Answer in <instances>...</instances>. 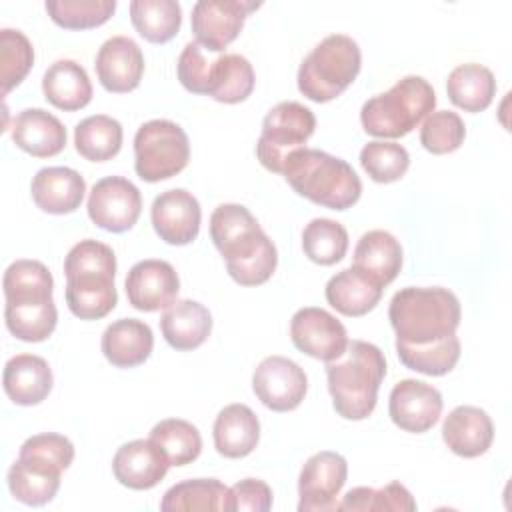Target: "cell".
<instances>
[{
	"instance_id": "cell-33",
	"label": "cell",
	"mask_w": 512,
	"mask_h": 512,
	"mask_svg": "<svg viewBox=\"0 0 512 512\" xmlns=\"http://www.w3.org/2000/svg\"><path fill=\"white\" fill-rule=\"evenodd\" d=\"M160 510L192 512V510H226L232 512L230 488L216 478H192L174 484L162 496Z\"/></svg>"
},
{
	"instance_id": "cell-16",
	"label": "cell",
	"mask_w": 512,
	"mask_h": 512,
	"mask_svg": "<svg viewBox=\"0 0 512 512\" xmlns=\"http://www.w3.org/2000/svg\"><path fill=\"white\" fill-rule=\"evenodd\" d=\"M124 286L132 308L140 312H158L176 302L180 278L170 262L148 258L136 262L128 270Z\"/></svg>"
},
{
	"instance_id": "cell-15",
	"label": "cell",
	"mask_w": 512,
	"mask_h": 512,
	"mask_svg": "<svg viewBox=\"0 0 512 512\" xmlns=\"http://www.w3.org/2000/svg\"><path fill=\"white\" fill-rule=\"evenodd\" d=\"M260 8V2L246 0H200L192 6V32L196 42L210 52L224 50L234 42L246 16Z\"/></svg>"
},
{
	"instance_id": "cell-23",
	"label": "cell",
	"mask_w": 512,
	"mask_h": 512,
	"mask_svg": "<svg viewBox=\"0 0 512 512\" xmlns=\"http://www.w3.org/2000/svg\"><path fill=\"white\" fill-rule=\"evenodd\" d=\"M52 370L48 362L36 354L12 356L2 372L6 396L18 406L40 404L52 390Z\"/></svg>"
},
{
	"instance_id": "cell-19",
	"label": "cell",
	"mask_w": 512,
	"mask_h": 512,
	"mask_svg": "<svg viewBox=\"0 0 512 512\" xmlns=\"http://www.w3.org/2000/svg\"><path fill=\"white\" fill-rule=\"evenodd\" d=\"M94 68L108 92L124 94L138 88L144 74V54L132 38L112 36L100 46Z\"/></svg>"
},
{
	"instance_id": "cell-17",
	"label": "cell",
	"mask_w": 512,
	"mask_h": 512,
	"mask_svg": "<svg viewBox=\"0 0 512 512\" xmlns=\"http://www.w3.org/2000/svg\"><path fill=\"white\" fill-rule=\"evenodd\" d=\"M442 394L432 384L406 378L394 384L388 400L392 422L406 432L422 434L430 430L442 414Z\"/></svg>"
},
{
	"instance_id": "cell-41",
	"label": "cell",
	"mask_w": 512,
	"mask_h": 512,
	"mask_svg": "<svg viewBox=\"0 0 512 512\" xmlns=\"http://www.w3.org/2000/svg\"><path fill=\"white\" fill-rule=\"evenodd\" d=\"M54 24L66 30H88L102 26L116 10V0H46Z\"/></svg>"
},
{
	"instance_id": "cell-28",
	"label": "cell",
	"mask_w": 512,
	"mask_h": 512,
	"mask_svg": "<svg viewBox=\"0 0 512 512\" xmlns=\"http://www.w3.org/2000/svg\"><path fill=\"white\" fill-rule=\"evenodd\" d=\"M160 330L164 340L174 350H194L202 346L210 336L212 316L208 308L196 300H178L164 310L160 318Z\"/></svg>"
},
{
	"instance_id": "cell-47",
	"label": "cell",
	"mask_w": 512,
	"mask_h": 512,
	"mask_svg": "<svg viewBox=\"0 0 512 512\" xmlns=\"http://www.w3.org/2000/svg\"><path fill=\"white\" fill-rule=\"evenodd\" d=\"M232 512L250 510V512H268L272 508V490L264 480L244 478L230 488Z\"/></svg>"
},
{
	"instance_id": "cell-25",
	"label": "cell",
	"mask_w": 512,
	"mask_h": 512,
	"mask_svg": "<svg viewBox=\"0 0 512 512\" xmlns=\"http://www.w3.org/2000/svg\"><path fill=\"white\" fill-rule=\"evenodd\" d=\"M102 354L116 368H134L148 360L154 348V336L146 322L138 318H120L102 334Z\"/></svg>"
},
{
	"instance_id": "cell-24",
	"label": "cell",
	"mask_w": 512,
	"mask_h": 512,
	"mask_svg": "<svg viewBox=\"0 0 512 512\" xmlns=\"http://www.w3.org/2000/svg\"><path fill=\"white\" fill-rule=\"evenodd\" d=\"M12 142L36 158H50L64 150L66 128L54 114L26 108L12 122Z\"/></svg>"
},
{
	"instance_id": "cell-9",
	"label": "cell",
	"mask_w": 512,
	"mask_h": 512,
	"mask_svg": "<svg viewBox=\"0 0 512 512\" xmlns=\"http://www.w3.org/2000/svg\"><path fill=\"white\" fill-rule=\"evenodd\" d=\"M190 160L186 132L172 120L144 122L134 136V170L144 182H160L180 174Z\"/></svg>"
},
{
	"instance_id": "cell-30",
	"label": "cell",
	"mask_w": 512,
	"mask_h": 512,
	"mask_svg": "<svg viewBox=\"0 0 512 512\" xmlns=\"http://www.w3.org/2000/svg\"><path fill=\"white\" fill-rule=\"evenodd\" d=\"M352 266L374 278L380 286H388L402 268V246L390 232L370 230L356 242Z\"/></svg>"
},
{
	"instance_id": "cell-2",
	"label": "cell",
	"mask_w": 512,
	"mask_h": 512,
	"mask_svg": "<svg viewBox=\"0 0 512 512\" xmlns=\"http://www.w3.org/2000/svg\"><path fill=\"white\" fill-rule=\"evenodd\" d=\"M2 288L4 320L10 334L22 342L46 340L58 322L50 270L38 260H16L6 268Z\"/></svg>"
},
{
	"instance_id": "cell-32",
	"label": "cell",
	"mask_w": 512,
	"mask_h": 512,
	"mask_svg": "<svg viewBox=\"0 0 512 512\" xmlns=\"http://www.w3.org/2000/svg\"><path fill=\"white\" fill-rule=\"evenodd\" d=\"M446 92L454 106L476 114L492 104L496 96V78L482 64H460L448 74Z\"/></svg>"
},
{
	"instance_id": "cell-26",
	"label": "cell",
	"mask_w": 512,
	"mask_h": 512,
	"mask_svg": "<svg viewBox=\"0 0 512 512\" xmlns=\"http://www.w3.org/2000/svg\"><path fill=\"white\" fill-rule=\"evenodd\" d=\"M214 448L224 458H244L248 456L260 440L258 416L246 404L224 406L212 428Z\"/></svg>"
},
{
	"instance_id": "cell-18",
	"label": "cell",
	"mask_w": 512,
	"mask_h": 512,
	"mask_svg": "<svg viewBox=\"0 0 512 512\" xmlns=\"http://www.w3.org/2000/svg\"><path fill=\"white\" fill-rule=\"evenodd\" d=\"M154 232L172 246H186L200 232L202 210L196 196L184 188H172L158 194L150 208Z\"/></svg>"
},
{
	"instance_id": "cell-44",
	"label": "cell",
	"mask_w": 512,
	"mask_h": 512,
	"mask_svg": "<svg viewBox=\"0 0 512 512\" xmlns=\"http://www.w3.org/2000/svg\"><path fill=\"white\" fill-rule=\"evenodd\" d=\"M18 458L48 472L62 474L74 460V444L62 434L44 432L24 440Z\"/></svg>"
},
{
	"instance_id": "cell-38",
	"label": "cell",
	"mask_w": 512,
	"mask_h": 512,
	"mask_svg": "<svg viewBox=\"0 0 512 512\" xmlns=\"http://www.w3.org/2000/svg\"><path fill=\"white\" fill-rule=\"evenodd\" d=\"M302 250L308 260L320 266H332L346 256L348 232L330 218H314L302 232Z\"/></svg>"
},
{
	"instance_id": "cell-31",
	"label": "cell",
	"mask_w": 512,
	"mask_h": 512,
	"mask_svg": "<svg viewBox=\"0 0 512 512\" xmlns=\"http://www.w3.org/2000/svg\"><path fill=\"white\" fill-rule=\"evenodd\" d=\"M254 68L240 54H222L210 62L206 96L216 102L238 104L246 100L254 90Z\"/></svg>"
},
{
	"instance_id": "cell-6",
	"label": "cell",
	"mask_w": 512,
	"mask_h": 512,
	"mask_svg": "<svg viewBox=\"0 0 512 512\" xmlns=\"http://www.w3.org/2000/svg\"><path fill=\"white\" fill-rule=\"evenodd\" d=\"M282 176L296 194L330 210L352 208L362 194V182L354 168L318 148L304 146L292 152L284 162Z\"/></svg>"
},
{
	"instance_id": "cell-35",
	"label": "cell",
	"mask_w": 512,
	"mask_h": 512,
	"mask_svg": "<svg viewBox=\"0 0 512 512\" xmlns=\"http://www.w3.org/2000/svg\"><path fill=\"white\" fill-rule=\"evenodd\" d=\"M130 20L144 40L164 44L178 34L182 8L176 0H132Z\"/></svg>"
},
{
	"instance_id": "cell-37",
	"label": "cell",
	"mask_w": 512,
	"mask_h": 512,
	"mask_svg": "<svg viewBox=\"0 0 512 512\" xmlns=\"http://www.w3.org/2000/svg\"><path fill=\"white\" fill-rule=\"evenodd\" d=\"M60 476L58 472H48L44 468H38L34 464H28L24 460H16L8 468V490L10 494L28 506H44L48 504L58 488H60Z\"/></svg>"
},
{
	"instance_id": "cell-20",
	"label": "cell",
	"mask_w": 512,
	"mask_h": 512,
	"mask_svg": "<svg viewBox=\"0 0 512 512\" xmlns=\"http://www.w3.org/2000/svg\"><path fill=\"white\" fill-rule=\"evenodd\" d=\"M168 468L166 454L150 438L122 444L112 458L114 478L132 490L154 488L166 476Z\"/></svg>"
},
{
	"instance_id": "cell-22",
	"label": "cell",
	"mask_w": 512,
	"mask_h": 512,
	"mask_svg": "<svg viewBox=\"0 0 512 512\" xmlns=\"http://www.w3.org/2000/svg\"><path fill=\"white\" fill-rule=\"evenodd\" d=\"M442 438L446 446L462 456H482L494 440V424L486 410L478 406H456L442 424Z\"/></svg>"
},
{
	"instance_id": "cell-36",
	"label": "cell",
	"mask_w": 512,
	"mask_h": 512,
	"mask_svg": "<svg viewBox=\"0 0 512 512\" xmlns=\"http://www.w3.org/2000/svg\"><path fill=\"white\" fill-rule=\"evenodd\" d=\"M150 440L162 448L170 466H186L202 452V436L198 428L182 418H166L154 424Z\"/></svg>"
},
{
	"instance_id": "cell-29",
	"label": "cell",
	"mask_w": 512,
	"mask_h": 512,
	"mask_svg": "<svg viewBox=\"0 0 512 512\" xmlns=\"http://www.w3.org/2000/svg\"><path fill=\"white\" fill-rule=\"evenodd\" d=\"M44 98L66 112L80 110L92 100V82L88 72L74 60H56L42 78Z\"/></svg>"
},
{
	"instance_id": "cell-7",
	"label": "cell",
	"mask_w": 512,
	"mask_h": 512,
	"mask_svg": "<svg viewBox=\"0 0 512 512\" xmlns=\"http://www.w3.org/2000/svg\"><path fill=\"white\" fill-rule=\"evenodd\" d=\"M436 106V92L422 76H404L390 90L368 98L360 110L366 134L402 138L412 132Z\"/></svg>"
},
{
	"instance_id": "cell-27",
	"label": "cell",
	"mask_w": 512,
	"mask_h": 512,
	"mask_svg": "<svg viewBox=\"0 0 512 512\" xmlns=\"http://www.w3.org/2000/svg\"><path fill=\"white\" fill-rule=\"evenodd\" d=\"M384 286L358 270L356 266L344 268L334 274L324 288L326 302L344 316H364L382 298Z\"/></svg>"
},
{
	"instance_id": "cell-12",
	"label": "cell",
	"mask_w": 512,
	"mask_h": 512,
	"mask_svg": "<svg viewBox=\"0 0 512 512\" xmlns=\"http://www.w3.org/2000/svg\"><path fill=\"white\" fill-rule=\"evenodd\" d=\"M86 208L90 220L98 228L120 234L138 222L142 196L128 178L106 176L92 186Z\"/></svg>"
},
{
	"instance_id": "cell-34",
	"label": "cell",
	"mask_w": 512,
	"mask_h": 512,
	"mask_svg": "<svg viewBox=\"0 0 512 512\" xmlns=\"http://www.w3.org/2000/svg\"><path fill=\"white\" fill-rule=\"evenodd\" d=\"M74 146L90 162L112 160L122 148V126L106 114L88 116L74 128Z\"/></svg>"
},
{
	"instance_id": "cell-46",
	"label": "cell",
	"mask_w": 512,
	"mask_h": 512,
	"mask_svg": "<svg viewBox=\"0 0 512 512\" xmlns=\"http://www.w3.org/2000/svg\"><path fill=\"white\" fill-rule=\"evenodd\" d=\"M210 62L204 58L198 42H188L178 56L176 72L180 84L192 94H206Z\"/></svg>"
},
{
	"instance_id": "cell-42",
	"label": "cell",
	"mask_w": 512,
	"mask_h": 512,
	"mask_svg": "<svg viewBox=\"0 0 512 512\" xmlns=\"http://www.w3.org/2000/svg\"><path fill=\"white\" fill-rule=\"evenodd\" d=\"M34 64V48L28 36L20 30H0V84L6 96L16 88Z\"/></svg>"
},
{
	"instance_id": "cell-3",
	"label": "cell",
	"mask_w": 512,
	"mask_h": 512,
	"mask_svg": "<svg viewBox=\"0 0 512 512\" xmlns=\"http://www.w3.org/2000/svg\"><path fill=\"white\" fill-rule=\"evenodd\" d=\"M388 318L398 344L428 346L456 334L462 310L448 288L406 286L392 296Z\"/></svg>"
},
{
	"instance_id": "cell-5",
	"label": "cell",
	"mask_w": 512,
	"mask_h": 512,
	"mask_svg": "<svg viewBox=\"0 0 512 512\" xmlns=\"http://www.w3.org/2000/svg\"><path fill=\"white\" fill-rule=\"evenodd\" d=\"M384 376L386 358L378 346L364 340L348 342L340 358L326 362V380L334 410L346 420L368 418L376 408Z\"/></svg>"
},
{
	"instance_id": "cell-21",
	"label": "cell",
	"mask_w": 512,
	"mask_h": 512,
	"mask_svg": "<svg viewBox=\"0 0 512 512\" xmlns=\"http://www.w3.org/2000/svg\"><path fill=\"white\" fill-rule=\"evenodd\" d=\"M34 204L48 214H70L80 208L86 182L74 168L48 166L36 172L30 184Z\"/></svg>"
},
{
	"instance_id": "cell-45",
	"label": "cell",
	"mask_w": 512,
	"mask_h": 512,
	"mask_svg": "<svg viewBox=\"0 0 512 512\" xmlns=\"http://www.w3.org/2000/svg\"><path fill=\"white\" fill-rule=\"evenodd\" d=\"M466 126L456 112L436 110L430 112L420 126V144L430 154H450L464 142Z\"/></svg>"
},
{
	"instance_id": "cell-40",
	"label": "cell",
	"mask_w": 512,
	"mask_h": 512,
	"mask_svg": "<svg viewBox=\"0 0 512 512\" xmlns=\"http://www.w3.org/2000/svg\"><path fill=\"white\" fill-rule=\"evenodd\" d=\"M338 510L348 512H396V510H416V502L406 486L400 482H390L384 488H368V486H356L348 490L338 502Z\"/></svg>"
},
{
	"instance_id": "cell-13",
	"label": "cell",
	"mask_w": 512,
	"mask_h": 512,
	"mask_svg": "<svg viewBox=\"0 0 512 512\" xmlns=\"http://www.w3.org/2000/svg\"><path fill=\"white\" fill-rule=\"evenodd\" d=\"M292 344L322 362L340 358L348 346V332L344 324L324 308L306 306L294 312L290 320Z\"/></svg>"
},
{
	"instance_id": "cell-8",
	"label": "cell",
	"mask_w": 512,
	"mask_h": 512,
	"mask_svg": "<svg viewBox=\"0 0 512 512\" xmlns=\"http://www.w3.org/2000/svg\"><path fill=\"white\" fill-rule=\"evenodd\" d=\"M362 54L346 34H330L302 60L298 90L312 102H330L340 96L358 76Z\"/></svg>"
},
{
	"instance_id": "cell-39",
	"label": "cell",
	"mask_w": 512,
	"mask_h": 512,
	"mask_svg": "<svg viewBox=\"0 0 512 512\" xmlns=\"http://www.w3.org/2000/svg\"><path fill=\"white\" fill-rule=\"evenodd\" d=\"M396 354L400 362L414 372L426 376H444L460 360V340L454 334L428 346H406L396 342Z\"/></svg>"
},
{
	"instance_id": "cell-10",
	"label": "cell",
	"mask_w": 512,
	"mask_h": 512,
	"mask_svg": "<svg viewBox=\"0 0 512 512\" xmlns=\"http://www.w3.org/2000/svg\"><path fill=\"white\" fill-rule=\"evenodd\" d=\"M314 128L316 116L308 106L296 100L278 102L262 120V132L256 142L260 164L270 172L282 174L286 158L304 148Z\"/></svg>"
},
{
	"instance_id": "cell-4",
	"label": "cell",
	"mask_w": 512,
	"mask_h": 512,
	"mask_svg": "<svg viewBox=\"0 0 512 512\" xmlns=\"http://www.w3.org/2000/svg\"><path fill=\"white\" fill-rule=\"evenodd\" d=\"M66 304L80 320H100L118 302L114 278V250L98 240L86 238L74 244L64 258Z\"/></svg>"
},
{
	"instance_id": "cell-11",
	"label": "cell",
	"mask_w": 512,
	"mask_h": 512,
	"mask_svg": "<svg viewBox=\"0 0 512 512\" xmlns=\"http://www.w3.org/2000/svg\"><path fill=\"white\" fill-rule=\"evenodd\" d=\"M348 478V462L342 454L322 450L312 454L298 478V510L300 512H332L338 510V494Z\"/></svg>"
},
{
	"instance_id": "cell-14",
	"label": "cell",
	"mask_w": 512,
	"mask_h": 512,
	"mask_svg": "<svg viewBox=\"0 0 512 512\" xmlns=\"http://www.w3.org/2000/svg\"><path fill=\"white\" fill-rule=\"evenodd\" d=\"M252 390L266 408L274 412H290L302 404L308 390V378L294 360L268 356L254 368Z\"/></svg>"
},
{
	"instance_id": "cell-1",
	"label": "cell",
	"mask_w": 512,
	"mask_h": 512,
	"mask_svg": "<svg viewBox=\"0 0 512 512\" xmlns=\"http://www.w3.org/2000/svg\"><path fill=\"white\" fill-rule=\"evenodd\" d=\"M210 238L226 260V270L240 286L268 282L278 264L274 242L242 204H220L210 216Z\"/></svg>"
},
{
	"instance_id": "cell-43",
	"label": "cell",
	"mask_w": 512,
	"mask_h": 512,
	"mask_svg": "<svg viewBox=\"0 0 512 512\" xmlns=\"http://www.w3.org/2000/svg\"><path fill=\"white\" fill-rule=\"evenodd\" d=\"M360 164L374 182L390 184L406 174L410 166V154L402 144L372 140L360 150Z\"/></svg>"
}]
</instances>
